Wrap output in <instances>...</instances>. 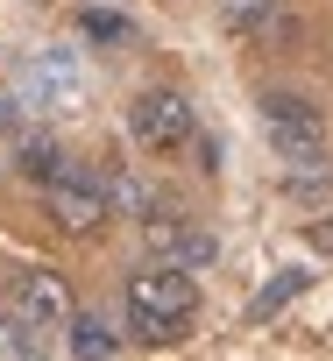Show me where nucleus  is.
Returning <instances> with one entry per match:
<instances>
[{
  "mask_svg": "<svg viewBox=\"0 0 333 361\" xmlns=\"http://www.w3.org/2000/svg\"><path fill=\"white\" fill-rule=\"evenodd\" d=\"M121 319H128V340L135 347H178L199 319V283L192 269H171V262H142L128 283H121Z\"/></svg>",
  "mask_w": 333,
  "mask_h": 361,
  "instance_id": "nucleus-1",
  "label": "nucleus"
},
{
  "mask_svg": "<svg viewBox=\"0 0 333 361\" xmlns=\"http://www.w3.org/2000/svg\"><path fill=\"white\" fill-rule=\"evenodd\" d=\"M255 121H262L270 149H277L291 170H326V114H319L305 92H262V99H255Z\"/></svg>",
  "mask_w": 333,
  "mask_h": 361,
  "instance_id": "nucleus-2",
  "label": "nucleus"
},
{
  "mask_svg": "<svg viewBox=\"0 0 333 361\" xmlns=\"http://www.w3.org/2000/svg\"><path fill=\"white\" fill-rule=\"evenodd\" d=\"M43 213L57 220V234H99L114 220V185H107V170L92 163H57V177L43 185Z\"/></svg>",
  "mask_w": 333,
  "mask_h": 361,
  "instance_id": "nucleus-3",
  "label": "nucleus"
},
{
  "mask_svg": "<svg viewBox=\"0 0 333 361\" xmlns=\"http://www.w3.org/2000/svg\"><path fill=\"white\" fill-rule=\"evenodd\" d=\"M128 135H135V149H149V156H178V149H192L199 114H192V99H185L178 85H142V92L128 99Z\"/></svg>",
  "mask_w": 333,
  "mask_h": 361,
  "instance_id": "nucleus-4",
  "label": "nucleus"
},
{
  "mask_svg": "<svg viewBox=\"0 0 333 361\" xmlns=\"http://www.w3.org/2000/svg\"><path fill=\"white\" fill-rule=\"evenodd\" d=\"M8 319H15L22 333H57V326H71V290H64V276H57V269H22V276L8 283Z\"/></svg>",
  "mask_w": 333,
  "mask_h": 361,
  "instance_id": "nucleus-5",
  "label": "nucleus"
},
{
  "mask_svg": "<svg viewBox=\"0 0 333 361\" xmlns=\"http://www.w3.org/2000/svg\"><path fill=\"white\" fill-rule=\"evenodd\" d=\"M149 262L171 269H213L220 262V234L199 220H149Z\"/></svg>",
  "mask_w": 333,
  "mask_h": 361,
  "instance_id": "nucleus-6",
  "label": "nucleus"
},
{
  "mask_svg": "<svg viewBox=\"0 0 333 361\" xmlns=\"http://www.w3.org/2000/svg\"><path fill=\"white\" fill-rule=\"evenodd\" d=\"M220 29L241 43H298L291 0H220Z\"/></svg>",
  "mask_w": 333,
  "mask_h": 361,
  "instance_id": "nucleus-7",
  "label": "nucleus"
},
{
  "mask_svg": "<svg viewBox=\"0 0 333 361\" xmlns=\"http://www.w3.org/2000/svg\"><path fill=\"white\" fill-rule=\"evenodd\" d=\"M64 347H71L78 361H92V354L107 361V354L121 347V333H114V326H107L99 312H71V333H64Z\"/></svg>",
  "mask_w": 333,
  "mask_h": 361,
  "instance_id": "nucleus-8",
  "label": "nucleus"
},
{
  "mask_svg": "<svg viewBox=\"0 0 333 361\" xmlns=\"http://www.w3.org/2000/svg\"><path fill=\"white\" fill-rule=\"evenodd\" d=\"M78 36H85V43L121 50V43H135V22H128L121 8H78Z\"/></svg>",
  "mask_w": 333,
  "mask_h": 361,
  "instance_id": "nucleus-9",
  "label": "nucleus"
},
{
  "mask_svg": "<svg viewBox=\"0 0 333 361\" xmlns=\"http://www.w3.org/2000/svg\"><path fill=\"white\" fill-rule=\"evenodd\" d=\"M57 163H64V149H57L50 135H29V142L15 149V170L29 177V185H50V177H57Z\"/></svg>",
  "mask_w": 333,
  "mask_h": 361,
  "instance_id": "nucleus-10",
  "label": "nucleus"
},
{
  "mask_svg": "<svg viewBox=\"0 0 333 361\" xmlns=\"http://www.w3.org/2000/svg\"><path fill=\"white\" fill-rule=\"evenodd\" d=\"M305 283H312L305 269H284V276H277V283H270V290H262V298L248 305V319H255V326H262V319H277V312H284V305H291V298H298Z\"/></svg>",
  "mask_w": 333,
  "mask_h": 361,
  "instance_id": "nucleus-11",
  "label": "nucleus"
},
{
  "mask_svg": "<svg viewBox=\"0 0 333 361\" xmlns=\"http://www.w3.org/2000/svg\"><path fill=\"white\" fill-rule=\"evenodd\" d=\"M192 156H199V170H206V177L220 170V142H213V135H192Z\"/></svg>",
  "mask_w": 333,
  "mask_h": 361,
  "instance_id": "nucleus-12",
  "label": "nucleus"
},
{
  "mask_svg": "<svg viewBox=\"0 0 333 361\" xmlns=\"http://www.w3.org/2000/svg\"><path fill=\"white\" fill-rule=\"evenodd\" d=\"M15 128V99H0V135H8Z\"/></svg>",
  "mask_w": 333,
  "mask_h": 361,
  "instance_id": "nucleus-13",
  "label": "nucleus"
},
{
  "mask_svg": "<svg viewBox=\"0 0 333 361\" xmlns=\"http://www.w3.org/2000/svg\"><path fill=\"white\" fill-rule=\"evenodd\" d=\"M312 248H333V227H312Z\"/></svg>",
  "mask_w": 333,
  "mask_h": 361,
  "instance_id": "nucleus-14",
  "label": "nucleus"
}]
</instances>
